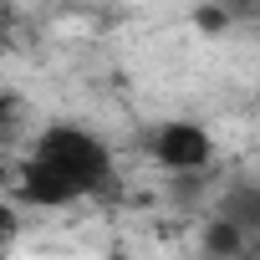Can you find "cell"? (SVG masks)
Wrapping results in <instances>:
<instances>
[{"label": "cell", "mask_w": 260, "mask_h": 260, "mask_svg": "<svg viewBox=\"0 0 260 260\" xmlns=\"http://www.w3.org/2000/svg\"><path fill=\"white\" fill-rule=\"evenodd\" d=\"M36 158L51 164L56 174H67L82 194H97L107 179H112V153L97 133L87 127H72V122H51L46 133L36 138Z\"/></svg>", "instance_id": "1"}, {"label": "cell", "mask_w": 260, "mask_h": 260, "mask_svg": "<svg viewBox=\"0 0 260 260\" xmlns=\"http://www.w3.org/2000/svg\"><path fill=\"white\" fill-rule=\"evenodd\" d=\"M153 158L169 174H199L214 158V138H209V127H199L189 117H174V122H164L153 133Z\"/></svg>", "instance_id": "2"}, {"label": "cell", "mask_w": 260, "mask_h": 260, "mask_svg": "<svg viewBox=\"0 0 260 260\" xmlns=\"http://www.w3.org/2000/svg\"><path fill=\"white\" fill-rule=\"evenodd\" d=\"M21 199L31 204V209H67V204H77L82 199V189L67 179V174H56L51 164H41L36 153L26 158V169H21Z\"/></svg>", "instance_id": "3"}, {"label": "cell", "mask_w": 260, "mask_h": 260, "mask_svg": "<svg viewBox=\"0 0 260 260\" xmlns=\"http://www.w3.org/2000/svg\"><path fill=\"white\" fill-rule=\"evenodd\" d=\"M199 245H204L209 255H245V250H250V230L235 224L230 214H214V219H204Z\"/></svg>", "instance_id": "4"}, {"label": "cell", "mask_w": 260, "mask_h": 260, "mask_svg": "<svg viewBox=\"0 0 260 260\" xmlns=\"http://www.w3.org/2000/svg\"><path fill=\"white\" fill-rule=\"evenodd\" d=\"M219 214H230L235 224H245L250 235H260V184H250V179L230 184L224 199H219Z\"/></svg>", "instance_id": "5"}, {"label": "cell", "mask_w": 260, "mask_h": 260, "mask_svg": "<svg viewBox=\"0 0 260 260\" xmlns=\"http://www.w3.org/2000/svg\"><path fill=\"white\" fill-rule=\"evenodd\" d=\"M230 21H235V16H230V11L219 6V0H204V6L194 11V26H199V31H224Z\"/></svg>", "instance_id": "6"}, {"label": "cell", "mask_w": 260, "mask_h": 260, "mask_svg": "<svg viewBox=\"0 0 260 260\" xmlns=\"http://www.w3.org/2000/svg\"><path fill=\"white\" fill-rule=\"evenodd\" d=\"M235 21H260V0H219Z\"/></svg>", "instance_id": "7"}, {"label": "cell", "mask_w": 260, "mask_h": 260, "mask_svg": "<svg viewBox=\"0 0 260 260\" xmlns=\"http://www.w3.org/2000/svg\"><path fill=\"white\" fill-rule=\"evenodd\" d=\"M11 235H16V209L0 204V240H11Z\"/></svg>", "instance_id": "8"}, {"label": "cell", "mask_w": 260, "mask_h": 260, "mask_svg": "<svg viewBox=\"0 0 260 260\" xmlns=\"http://www.w3.org/2000/svg\"><path fill=\"white\" fill-rule=\"evenodd\" d=\"M11 127V92H0V133Z\"/></svg>", "instance_id": "9"}]
</instances>
